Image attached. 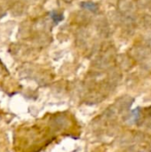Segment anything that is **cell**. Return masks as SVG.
<instances>
[{"mask_svg": "<svg viewBox=\"0 0 151 152\" xmlns=\"http://www.w3.org/2000/svg\"><path fill=\"white\" fill-rule=\"evenodd\" d=\"M133 4L131 0H120L118 3V8L123 13H129L133 10Z\"/></svg>", "mask_w": 151, "mask_h": 152, "instance_id": "6da1fadb", "label": "cell"}, {"mask_svg": "<svg viewBox=\"0 0 151 152\" xmlns=\"http://www.w3.org/2000/svg\"><path fill=\"white\" fill-rule=\"evenodd\" d=\"M81 6L92 12H96L99 10V6L97 4L91 2V1H85V2H82L81 3Z\"/></svg>", "mask_w": 151, "mask_h": 152, "instance_id": "7a4b0ae2", "label": "cell"}, {"mask_svg": "<svg viewBox=\"0 0 151 152\" xmlns=\"http://www.w3.org/2000/svg\"><path fill=\"white\" fill-rule=\"evenodd\" d=\"M51 17H52L53 20L55 23L61 22V21L63 20V19H64V15H63L61 12H53L51 13Z\"/></svg>", "mask_w": 151, "mask_h": 152, "instance_id": "3957f363", "label": "cell"}, {"mask_svg": "<svg viewBox=\"0 0 151 152\" xmlns=\"http://www.w3.org/2000/svg\"><path fill=\"white\" fill-rule=\"evenodd\" d=\"M65 2H67V3H70V2H72L73 0H64Z\"/></svg>", "mask_w": 151, "mask_h": 152, "instance_id": "277c9868", "label": "cell"}]
</instances>
